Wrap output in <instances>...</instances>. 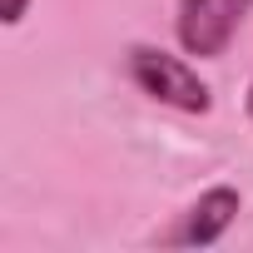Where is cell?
<instances>
[{
    "instance_id": "2",
    "label": "cell",
    "mask_w": 253,
    "mask_h": 253,
    "mask_svg": "<svg viewBox=\"0 0 253 253\" xmlns=\"http://www.w3.org/2000/svg\"><path fill=\"white\" fill-rule=\"evenodd\" d=\"M248 10L253 0H179V45L199 60H218Z\"/></svg>"
},
{
    "instance_id": "3",
    "label": "cell",
    "mask_w": 253,
    "mask_h": 253,
    "mask_svg": "<svg viewBox=\"0 0 253 253\" xmlns=\"http://www.w3.org/2000/svg\"><path fill=\"white\" fill-rule=\"evenodd\" d=\"M238 218V189H228V184H218V189H209V194H199V204L184 213V223L169 233V243H189V248H209V243H218L223 238V228Z\"/></svg>"
},
{
    "instance_id": "1",
    "label": "cell",
    "mask_w": 253,
    "mask_h": 253,
    "mask_svg": "<svg viewBox=\"0 0 253 253\" xmlns=\"http://www.w3.org/2000/svg\"><path fill=\"white\" fill-rule=\"evenodd\" d=\"M129 75L144 94H154L159 104H174V109H189V114H204L213 99H209V84L179 60V55H164L154 45H134L129 50Z\"/></svg>"
},
{
    "instance_id": "4",
    "label": "cell",
    "mask_w": 253,
    "mask_h": 253,
    "mask_svg": "<svg viewBox=\"0 0 253 253\" xmlns=\"http://www.w3.org/2000/svg\"><path fill=\"white\" fill-rule=\"evenodd\" d=\"M25 5H30V0H5V20H10V25H20V15H25Z\"/></svg>"
},
{
    "instance_id": "5",
    "label": "cell",
    "mask_w": 253,
    "mask_h": 253,
    "mask_svg": "<svg viewBox=\"0 0 253 253\" xmlns=\"http://www.w3.org/2000/svg\"><path fill=\"white\" fill-rule=\"evenodd\" d=\"M248 119H253V84H248Z\"/></svg>"
}]
</instances>
